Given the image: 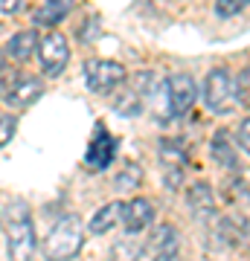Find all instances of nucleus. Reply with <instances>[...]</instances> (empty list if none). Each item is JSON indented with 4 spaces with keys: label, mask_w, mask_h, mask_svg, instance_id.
<instances>
[{
    "label": "nucleus",
    "mask_w": 250,
    "mask_h": 261,
    "mask_svg": "<svg viewBox=\"0 0 250 261\" xmlns=\"http://www.w3.org/2000/svg\"><path fill=\"white\" fill-rule=\"evenodd\" d=\"M113 108H117V113H122V116H140L143 99H140V93L131 87V90H122V93L113 99Z\"/></svg>",
    "instance_id": "nucleus-17"
},
{
    "label": "nucleus",
    "mask_w": 250,
    "mask_h": 261,
    "mask_svg": "<svg viewBox=\"0 0 250 261\" xmlns=\"http://www.w3.org/2000/svg\"><path fill=\"white\" fill-rule=\"evenodd\" d=\"M96 32H99V20L90 18V20H87V27H79V41L90 44L93 38H96Z\"/></svg>",
    "instance_id": "nucleus-23"
},
{
    "label": "nucleus",
    "mask_w": 250,
    "mask_h": 261,
    "mask_svg": "<svg viewBox=\"0 0 250 261\" xmlns=\"http://www.w3.org/2000/svg\"><path fill=\"white\" fill-rule=\"evenodd\" d=\"M204 102L213 113H230L236 105V82L224 67H213L204 79Z\"/></svg>",
    "instance_id": "nucleus-3"
},
{
    "label": "nucleus",
    "mask_w": 250,
    "mask_h": 261,
    "mask_svg": "<svg viewBox=\"0 0 250 261\" xmlns=\"http://www.w3.org/2000/svg\"><path fill=\"white\" fill-rule=\"evenodd\" d=\"M120 221H122V226H125L128 235H137V232H143V229L151 226V221H154V206H151L148 197H134L128 203H122Z\"/></svg>",
    "instance_id": "nucleus-7"
},
{
    "label": "nucleus",
    "mask_w": 250,
    "mask_h": 261,
    "mask_svg": "<svg viewBox=\"0 0 250 261\" xmlns=\"http://www.w3.org/2000/svg\"><path fill=\"white\" fill-rule=\"evenodd\" d=\"M15 128H18V119H15L12 113H3V116H0V145H6V142L15 137Z\"/></svg>",
    "instance_id": "nucleus-21"
},
{
    "label": "nucleus",
    "mask_w": 250,
    "mask_h": 261,
    "mask_svg": "<svg viewBox=\"0 0 250 261\" xmlns=\"http://www.w3.org/2000/svg\"><path fill=\"white\" fill-rule=\"evenodd\" d=\"M84 247V224L79 215H67L50 226L41 241V255L47 261H73Z\"/></svg>",
    "instance_id": "nucleus-2"
},
{
    "label": "nucleus",
    "mask_w": 250,
    "mask_h": 261,
    "mask_svg": "<svg viewBox=\"0 0 250 261\" xmlns=\"http://www.w3.org/2000/svg\"><path fill=\"white\" fill-rule=\"evenodd\" d=\"M154 261H177V252H166V255H154Z\"/></svg>",
    "instance_id": "nucleus-26"
},
{
    "label": "nucleus",
    "mask_w": 250,
    "mask_h": 261,
    "mask_svg": "<svg viewBox=\"0 0 250 261\" xmlns=\"http://www.w3.org/2000/svg\"><path fill=\"white\" fill-rule=\"evenodd\" d=\"M140 180H143L140 166H125V168H122V174H117L113 186H117V192H131V189L140 186Z\"/></svg>",
    "instance_id": "nucleus-18"
},
{
    "label": "nucleus",
    "mask_w": 250,
    "mask_h": 261,
    "mask_svg": "<svg viewBox=\"0 0 250 261\" xmlns=\"http://www.w3.org/2000/svg\"><path fill=\"white\" fill-rule=\"evenodd\" d=\"M70 12H73V0H44V3L35 9L32 20H35V27L50 29V27H58Z\"/></svg>",
    "instance_id": "nucleus-10"
},
{
    "label": "nucleus",
    "mask_w": 250,
    "mask_h": 261,
    "mask_svg": "<svg viewBox=\"0 0 250 261\" xmlns=\"http://www.w3.org/2000/svg\"><path fill=\"white\" fill-rule=\"evenodd\" d=\"M18 75H20V70L18 67H0V99H6V93L12 90V84L18 82Z\"/></svg>",
    "instance_id": "nucleus-20"
},
{
    "label": "nucleus",
    "mask_w": 250,
    "mask_h": 261,
    "mask_svg": "<svg viewBox=\"0 0 250 261\" xmlns=\"http://www.w3.org/2000/svg\"><path fill=\"white\" fill-rule=\"evenodd\" d=\"M186 200H189V206H192V212H198V215H213L215 212L213 189H210V183H204V180H198V183L189 186Z\"/></svg>",
    "instance_id": "nucleus-12"
},
{
    "label": "nucleus",
    "mask_w": 250,
    "mask_h": 261,
    "mask_svg": "<svg viewBox=\"0 0 250 261\" xmlns=\"http://www.w3.org/2000/svg\"><path fill=\"white\" fill-rule=\"evenodd\" d=\"M120 215H122V203H105L102 209L90 218L87 229H90L93 235H105L108 229H113V226L120 224Z\"/></svg>",
    "instance_id": "nucleus-14"
},
{
    "label": "nucleus",
    "mask_w": 250,
    "mask_h": 261,
    "mask_svg": "<svg viewBox=\"0 0 250 261\" xmlns=\"http://www.w3.org/2000/svg\"><path fill=\"white\" fill-rule=\"evenodd\" d=\"M41 93H44V87H41V82H38V75L20 73L18 82L12 84V90L6 93L3 102L9 105V108H29L35 99H41Z\"/></svg>",
    "instance_id": "nucleus-9"
},
{
    "label": "nucleus",
    "mask_w": 250,
    "mask_h": 261,
    "mask_svg": "<svg viewBox=\"0 0 250 261\" xmlns=\"http://www.w3.org/2000/svg\"><path fill=\"white\" fill-rule=\"evenodd\" d=\"M0 6H3V12H18L20 9V0H3Z\"/></svg>",
    "instance_id": "nucleus-25"
},
{
    "label": "nucleus",
    "mask_w": 250,
    "mask_h": 261,
    "mask_svg": "<svg viewBox=\"0 0 250 261\" xmlns=\"http://www.w3.org/2000/svg\"><path fill=\"white\" fill-rule=\"evenodd\" d=\"M236 99H241L244 105H250V67H244L239 73V82H236Z\"/></svg>",
    "instance_id": "nucleus-22"
},
{
    "label": "nucleus",
    "mask_w": 250,
    "mask_h": 261,
    "mask_svg": "<svg viewBox=\"0 0 250 261\" xmlns=\"http://www.w3.org/2000/svg\"><path fill=\"white\" fill-rule=\"evenodd\" d=\"M247 3L250 0H215V15H218V18H233V15H239Z\"/></svg>",
    "instance_id": "nucleus-19"
},
{
    "label": "nucleus",
    "mask_w": 250,
    "mask_h": 261,
    "mask_svg": "<svg viewBox=\"0 0 250 261\" xmlns=\"http://www.w3.org/2000/svg\"><path fill=\"white\" fill-rule=\"evenodd\" d=\"M239 145L250 154V116L239 125Z\"/></svg>",
    "instance_id": "nucleus-24"
},
{
    "label": "nucleus",
    "mask_w": 250,
    "mask_h": 261,
    "mask_svg": "<svg viewBox=\"0 0 250 261\" xmlns=\"http://www.w3.org/2000/svg\"><path fill=\"white\" fill-rule=\"evenodd\" d=\"M125 79H128L125 67L117 61H108V58H90L84 64V84L93 93H113Z\"/></svg>",
    "instance_id": "nucleus-4"
},
{
    "label": "nucleus",
    "mask_w": 250,
    "mask_h": 261,
    "mask_svg": "<svg viewBox=\"0 0 250 261\" xmlns=\"http://www.w3.org/2000/svg\"><path fill=\"white\" fill-rule=\"evenodd\" d=\"M38 32L35 29H24V32H15V35L9 38V44H6V56L12 58V61H27L32 53L38 49Z\"/></svg>",
    "instance_id": "nucleus-11"
},
{
    "label": "nucleus",
    "mask_w": 250,
    "mask_h": 261,
    "mask_svg": "<svg viewBox=\"0 0 250 261\" xmlns=\"http://www.w3.org/2000/svg\"><path fill=\"white\" fill-rule=\"evenodd\" d=\"M166 96H169V108L175 116L192 111L195 99H198V84L189 73H175L166 79Z\"/></svg>",
    "instance_id": "nucleus-6"
},
{
    "label": "nucleus",
    "mask_w": 250,
    "mask_h": 261,
    "mask_svg": "<svg viewBox=\"0 0 250 261\" xmlns=\"http://www.w3.org/2000/svg\"><path fill=\"white\" fill-rule=\"evenodd\" d=\"M210 151H213V160L224 168H239V157H236V148H233L230 137L224 130H215L213 142H210Z\"/></svg>",
    "instance_id": "nucleus-13"
},
{
    "label": "nucleus",
    "mask_w": 250,
    "mask_h": 261,
    "mask_svg": "<svg viewBox=\"0 0 250 261\" xmlns=\"http://www.w3.org/2000/svg\"><path fill=\"white\" fill-rule=\"evenodd\" d=\"M143 255V244L134 241V238H120V241H113L111 247V261H140Z\"/></svg>",
    "instance_id": "nucleus-16"
},
{
    "label": "nucleus",
    "mask_w": 250,
    "mask_h": 261,
    "mask_svg": "<svg viewBox=\"0 0 250 261\" xmlns=\"http://www.w3.org/2000/svg\"><path fill=\"white\" fill-rule=\"evenodd\" d=\"M67 61H70V44L61 32H47L41 41H38V64H41V73L44 75H61L64 73Z\"/></svg>",
    "instance_id": "nucleus-5"
},
{
    "label": "nucleus",
    "mask_w": 250,
    "mask_h": 261,
    "mask_svg": "<svg viewBox=\"0 0 250 261\" xmlns=\"http://www.w3.org/2000/svg\"><path fill=\"white\" fill-rule=\"evenodd\" d=\"M3 229H6L9 261H32V255H35V224H32V212L24 200L9 203V209L3 215Z\"/></svg>",
    "instance_id": "nucleus-1"
},
{
    "label": "nucleus",
    "mask_w": 250,
    "mask_h": 261,
    "mask_svg": "<svg viewBox=\"0 0 250 261\" xmlns=\"http://www.w3.org/2000/svg\"><path fill=\"white\" fill-rule=\"evenodd\" d=\"M113 151H117V142H113L111 134H105V128H96V137L90 140L87 151H84V166L90 171H102V168L111 166Z\"/></svg>",
    "instance_id": "nucleus-8"
},
{
    "label": "nucleus",
    "mask_w": 250,
    "mask_h": 261,
    "mask_svg": "<svg viewBox=\"0 0 250 261\" xmlns=\"http://www.w3.org/2000/svg\"><path fill=\"white\" fill-rule=\"evenodd\" d=\"M177 244H180V238H177L175 226L160 224L154 229V235H151V241H148V250L154 252V255H166V252H177Z\"/></svg>",
    "instance_id": "nucleus-15"
},
{
    "label": "nucleus",
    "mask_w": 250,
    "mask_h": 261,
    "mask_svg": "<svg viewBox=\"0 0 250 261\" xmlns=\"http://www.w3.org/2000/svg\"><path fill=\"white\" fill-rule=\"evenodd\" d=\"M0 221H3V215H0Z\"/></svg>",
    "instance_id": "nucleus-27"
}]
</instances>
